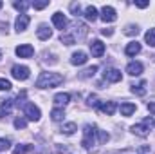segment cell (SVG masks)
I'll use <instances>...</instances> for the list:
<instances>
[{
	"instance_id": "12",
	"label": "cell",
	"mask_w": 155,
	"mask_h": 154,
	"mask_svg": "<svg viewBox=\"0 0 155 154\" xmlns=\"http://www.w3.org/2000/svg\"><path fill=\"white\" fill-rule=\"evenodd\" d=\"M87 53H83V51H76L72 56H71V64L72 65H83V64H87Z\"/></svg>"
},
{
	"instance_id": "41",
	"label": "cell",
	"mask_w": 155,
	"mask_h": 154,
	"mask_svg": "<svg viewBox=\"0 0 155 154\" xmlns=\"http://www.w3.org/2000/svg\"><path fill=\"white\" fill-rule=\"evenodd\" d=\"M153 125H155V121H153Z\"/></svg>"
},
{
	"instance_id": "34",
	"label": "cell",
	"mask_w": 155,
	"mask_h": 154,
	"mask_svg": "<svg viewBox=\"0 0 155 154\" xmlns=\"http://www.w3.org/2000/svg\"><path fill=\"white\" fill-rule=\"evenodd\" d=\"M135 5H137V7H141V9H144V7H148V5H150V2H146V0H137V2H135Z\"/></svg>"
},
{
	"instance_id": "25",
	"label": "cell",
	"mask_w": 155,
	"mask_h": 154,
	"mask_svg": "<svg viewBox=\"0 0 155 154\" xmlns=\"http://www.w3.org/2000/svg\"><path fill=\"white\" fill-rule=\"evenodd\" d=\"M96 71H97V65H92V67H88V69H85L81 75H79V78H90L96 75Z\"/></svg>"
},
{
	"instance_id": "30",
	"label": "cell",
	"mask_w": 155,
	"mask_h": 154,
	"mask_svg": "<svg viewBox=\"0 0 155 154\" xmlns=\"http://www.w3.org/2000/svg\"><path fill=\"white\" fill-rule=\"evenodd\" d=\"M11 82L5 80V78H0V91H11Z\"/></svg>"
},
{
	"instance_id": "3",
	"label": "cell",
	"mask_w": 155,
	"mask_h": 154,
	"mask_svg": "<svg viewBox=\"0 0 155 154\" xmlns=\"http://www.w3.org/2000/svg\"><path fill=\"white\" fill-rule=\"evenodd\" d=\"M24 116L29 120V121H38L41 113H40V109L35 105V103H31V102H25L24 103Z\"/></svg>"
},
{
	"instance_id": "14",
	"label": "cell",
	"mask_w": 155,
	"mask_h": 154,
	"mask_svg": "<svg viewBox=\"0 0 155 154\" xmlns=\"http://www.w3.org/2000/svg\"><path fill=\"white\" fill-rule=\"evenodd\" d=\"M69 102H71V96H69L67 93H58V94L54 96V103H56V107H60V109H63Z\"/></svg>"
},
{
	"instance_id": "23",
	"label": "cell",
	"mask_w": 155,
	"mask_h": 154,
	"mask_svg": "<svg viewBox=\"0 0 155 154\" xmlns=\"http://www.w3.org/2000/svg\"><path fill=\"white\" fill-rule=\"evenodd\" d=\"M144 40H146V44H148V45L155 47V27H152V29H148V31H146Z\"/></svg>"
},
{
	"instance_id": "40",
	"label": "cell",
	"mask_w": 155,
	"mask_h": 154,
	"mask_svg": "<svg viewBox=\"0 0 155 154\" xmlns=\"http://www.w3.org/2000/svg\"><path fill=\"white\" fill-rule=\"evenodd\" d=\"M0 58H2V53H0Z\"/></svg>"
},
{
	"instance_id": "35",
	"label": "cell",
	"mask_w": 155,
	"mask_h": 154,
	"mask_svg": "<svg viewBox=\"0 0 155 154\" xmlns=\"http://www.w3.org/2000/svg\"><path fill=\"white\" fill-rule=\"evenodd\" d=\"M88 105H97V96L96 94H90L88 96Z\"/></svg>"
},
{
	"instance_id": "21",
	"label": "cell",
	"mask_w": 155,
	"mask_h": 154,
	"mask_svg": "<svg viewBox=\"0 0 155 154\" xmlns=\"http://www.w3.org/2000/svg\"><path fill=\"white\" fill-rule=\"evenodd\" d=\"M85 18H87L88 22H94V20L97 18V9H96L94 5H88V7L85 9Z\"/></svg>"
},
{
	"instance_id": "19",
	"label": "cell",
	"mask_w": 155,
	"mask_h": 154,
	"mask_svg": "<svg viewBox=\"0 0 155 154\" xmlns=\"http://www.w3.org/2000/svg\"><path fill=\"white\" fill-rule=\"evenodd\" d=\"M119 111H121V114H123V116H132L134 113H135V105L126 102V103H121Z\"/></svg>"
},
{
	"instance_id": "38",
	"label": "cell",
	"mask_w": 155,
	"mask_h": 154,
	"mask_svg": "<svg viewBox=\"0 0 155 154\" xmlns=\"http://www.w3.org/2000/svg\"><path fill=\"white\" fill-rule=\"evenodd\" d=\"M148 111H150L152 114H155V102H150V103H148Z\"/></svg>"
},
{
	"instance_id": "28",
	"label": "cell",
	"mask_w": 155,
	"mask_h": 154,
	"mask_svg": "<svg viewBox=\"0 0 155 154\" xmlns=\"http://www.w3.org/2000/svg\"><path fill=\"white\" fill-rule=\"evenodd\" d=\"M61 44H65V45H72L74 42H76V38L72 37V35H61Z\"/></svg>"
},
{
	"instance_id": "1",
	"label": "cell",
	"mask_w": 155,
	"mask_h": 154,
	"mask_svg": "<svg viewBox=\"0 0 155 154\" xmlns=\"http://www.w3.org/2000/svg\"><path fill=\"white\" fill-rule=\"evenodd\" d=\"M60 83H63V76L60 73H41L36 80V87H40V89L58 87Z\"/></svg>"
},
{
	"instance_id": "11",
	"label": "cell",
	"mask_w": 155,
	"mask_h": 154,
	"mask_svg": "<svg viewBox=\"0 0 155 154\" xmlns=\"http://www.w3.org/2000/svg\"><path fill=\"white\" fill-rule=\"evenodd\" d=\"M126 73H128L130 76H139V75H143V64H141V62H130V64L126 65Z\"/></svg>"
},
{
	"instance_id": "39",
	"label": "cell",
	"mask_w": 155,
	"mask_h": 154,
	"mask_svg": "<svg viewBox=\"0 0 155 154\" xmlns=\"http://www.w3.org/2000/svg\"><path fill=\"white\" fill-rule=\"evenodd\" d=\"M2 5H4V4H2V2H0V9H2Z\"/></svg>"
},
{
	"instance_id": "33",
	"label": "cell",
	"mask_w": 155,
	"mask_h": 154,
	"mask_svg": "<svg viewBox=\"0 0 155 154\" xmlns=\"http://www.w3.org/2000/svg\"><path fill=\"white\" fill-rule=\"evenodd\" d=\"M49 5V0H41V2H33V7L35 9H43Z\"/></svg>"
},
{
	"instance_id": "31",
	"label": "cell",
	"mask_w": 155,
	"mask_h": 154,
	"mask_svg": "<svg viewBox=\"0 0 155 154\" xmlns=\"http://www.w3.org/2000/svg\"><path fill=\"white\" fill-rule=\"evenodd\" d=\"M11 147V142L7 140V138H0V152H4V151H7Z\"/></svg>"
},
{
	"instance_id": "18",
	"label": "cell",
	"mask_w": 155,
	"mask_h": 154,
	"mask_svg": "<svg viewBox=\"0 0 155 154\" xmlns=\"http://www.w3.org/2000/svg\"><path fill=\"white\" fill-rule=\"evenodd\" d=\"M11 109H13V100H2V103H0V118L7 116L11 113Z\"/></svg>"
},
{
	"instance_id": "6",
	"label": "cell",
	"mask_w": 155,
	"mask_h": 154,
	"mask_svg": "<svg viewBox=\"0 0 155 154\" xmlns=\"http://www.w3.org/2000/svg\"><path fill=\"white\" fill-rule=\"evenodd\" d=\"M15 53H16L20 58H31V56L35 54V47H33L31 44H22V45H18V47L15 49Z\"/></svg>"
},
{
	"instance_id": "32",
	"label": "cell",
	"mask_w": 155,
	"mask_h": 154,
	"mask_svg": "<svg viewBox=\"0 0 155 154\" xmlns=\"http://www.w3.org/2000/svg\"><path fill=\"white\" fill-rule=\"evenodd\" d=\"M25 125H27V120H24V118H16L15 120V127L16 129H25Z\"/></svg>"
},
{
	"instance_id": "17",
	"label": "cell",
	"mask_w": 155,
	"mask_h": 154,
	"mask_svg": "<svg viewBox=\"0 0 155 154\" xmlns=\"http://www.w3.org/2000/svg\"><path fill=\"white\" fill-rule=\"evenodd\" d=\"M124 53H126L128 56H135V54H139V53H141V44H139V42H130V44L126 45Z\"/></svg>"
},
{
	"instance_id": "27",
	"label": "cell",
	"mask_w": 155,
	"mask_h": 154,
	"mask_svg": "<svg viewBox=\"0 0 155 154\" xmlns=\"http://www.w3.org/2000/svg\"><path fill=\"white\" fill-rule=\"evenodd\" d=\"M13 5H15L18 11H22V13H24V11H25L31 4H29V2H18V0H15V2H13Z\"/></svg>"
},
{
	"instance_id": "4",
	"label": "cell",
	"mask_w": 155,
	"mask_h": 154,
	"mask_svg": "<svg viewBox=\"0 0 155 154\" xmlns=\"http://www.w3.org/2000/svg\"><path fill=\"white\" fill-rule=\"evenodd\" d=\"M29 67H25V65H13V69H11V75L13 78H16V80H27L29 78Z\"/></svg>"
},
{
	"instance_id": "36",
	"label": "cell",
	"mask_w": 155,
	"mask_h": 154,
	"mask_svg": "<svg viewBox=\"0 0 155 154\" xmlns=\"http://www.w3.org/2000/svg\"><path fill=\"white\" fill-rule=\"evenodd\" d=\"M71 9H72V13H74V15H79V4H76V2H74V4H71Z\"/></svg>"
},
{
	"instance_id": "2",
	"label": "cell",
	"mask_w": 155,
	"mask_h": 154,
	"mask_svg": "<svg viewBox=\"0 0 155 154\" xmlns=\"http://www.w3.org/2000/svg\"><path fill=\"white\" fill-rule=\"evenodd\" d=\"M97 132H99V129L96 127V125H85L83 127V140H81V145L85 147V149H90L92 145H96V136H97Z\"/></svg>"
},
{
	"instance_id": "26",
	"label": "cell",
	"mask_w": 155,
	"mask_h": 154,
	"mask_svg": "<svg viewBox=\"0 0 155 154\" xmlns=\"http://www.w3.org/2000/svg\"><path fill=\"white\" fill-rule=\"evenodd\" d=\"M31 149H33L31 145H16V149H15L13 154H27Z\"/></svg>"
},
{
	"instance_id": "9",
	"label": "cell",
	"mask_w": 155,
	"mask_h": 154,
	"mask_svg": "<svg viewBox=\"0 0 155 154\" xmlns=\"http://www.w3.org/2000/svg\"><path fill=\"white\" fill-rule=\"evenodd\" d=\"M52 24H54L58 29H61V31H63V29L69 26V22H67V16H65L63 13H60V11L52 15Z\"/></svg>"
},
{
	"instance_id": "20",
	"label": "cell",
	"mask_w": 155,
	"mask_h": 154,
	"mask_svg": "<svg viewBox=\"0 0 155 154\" xmlns=\"http://www.w3.org/2000/svg\"><path fill=\"white\" fill-rule=\"evenodd\" d=\"M76 131H78V125L74 121H67V123L61 125V132H63V134H69V136H71V134H74Z\"/></svg>"
},
{
	"instance_id": "15",
	"label": "cell",
	"mask_w": 155,
	"mask_h": 154,
	"mask_svg": "<svg viewBox=\"0 0 155 154\" xmlns=\"http://www.w3.org/2000/svg\"><path fill=\"white\" fill-rule=\"evenodd\" d=\"M116 109L117 107H116L114 102H101V103H99V111L105 113L107 116H112L114 113H116Z\"/></svg>"
},
{
	"instance_id": "37",
	"label": "cell",
	"mask_w": 155,
	"mask_h": 154,
	"mask_svg": "<svg viewBox=\"0 0 155 154\" xmlns=\"http://www.w3.org/2000/svg\"><path fill=\"white\" fill-rule=\"evenodd\" d=\"M101 35H105V37H112V35H114V31H112V29H103V31H101Z\"/></svg>"
},
{
	"instance_id": "7",
	"label": "cell",
	"mask_w": 155,
	"mask_h": 154,
	"mask_svg": "<svg viewBox=\"0 0 155 154\" xmlns=\"http://www.w3.org/2000/svg\"><path fill=\"white\" fill-rule=\"evenodd\" d=\"M29 22H31V18L25 15V13H22V15H18V18H16V22H15V27H16V31L18 33H24L25 29H27V26H29Z\"/></svg>"
},
{
	"instance_id": "5",
	"label": "cell",
	"mask_w": 155,
	"mask_h": 154,
	"mask_svg": "<svg viewBox=\"0 0 155 154\" xmlns=\"http://www.w3.org/2000/svg\"><path fill=\"white\" fill-rule=\"evenodd\" d=\"M101 20L105 22V24H110V22H116L117 20V13L114 7H110V5H105L103 9H101Z\"/></svg>"
},
{
	"instance_id": "22",
	"label": "cell",
	"mask_w": 155,
	"mask_h": 154,
	"mask_svg": "<svg viewBox=\"0 0 155 154\" xmlns=\"http://www.w3.org/2000/svg\"><path fill=\"white\" fill-rule=\"evenodd\" d=\"M132 93L137 94V96H143V94L146 93V82H141V83H137V85H132Z\"/></svg>"
},
{
	"instance_id": "13",
	"label": "cell",
	"mask_w": 155,
	"mask_h": 154,
	"mask_svg": "<svg viewBox=\"0 0 155 154\" xmlns=\"http://www.w3.org/2000/svg\"><path fill=\"white\" fill-rule=\"evenodd\" d=\"M105 80L107 82H121V78H123V75H121V71L119 69H108V71H105Z\"/></svg>"
},
{
	"instance_id": "8",
	"label": "cell",
	"mask_w": 155,
	"mask_h": 154,
	"mask_svg": "<svg viewBox=\"0 0 155 154\" xmlns=\"http://www.w3.org/2000/svg\"><path fill=\"white\" fill-rule=\"evenodd\" d=\"M132 132L137 134V136H148L150 134V125H148V120L143 121V123H137V125H132Z\"/></svg>"
},
{
	"instance_id": "10",
	"label": "cell",
	"mask_w": 155,
	"mask_h": 154,
	"mask_svg": "<svg viewBox=\"0 0 155 154\" xmlns=\"http://www.w3.org/2000/svg\"><path fill=\"white\" fill-rule=\"evenodd\" d=\"M90 53H92V56H96V58L103 56V53H105V44H103L101 40H94V42L90 44Z\"/></svg>"
},
{
	"instance_id": "16",
	"label": "cell",
	"mask_w": 155,
	"mask_h": 154,
	"mask_svg": "<svg viewBox=\"0 0 155 154\" xmlns=\"http://www.w3.org/2000/svg\"><path fill=\"white\" fill-rule=\"evenodd\" d=\"M36 35H38L40 40H49L52 37V31L49 29V26H45V24H41L38 29H36Z\"/></svg>"
},
{
	"instance_id": "24",
	"label": "cell",
	"mask_w": 155,
	"mask_h": 154,
	"mask_svg": "<svg viewBox=\"0 0 155 154\" xmlns=\"http://www.w3.org/2000/svg\"><path fill=\"white\" fill-rule=\"evenodd\" d=\"M63 116H65V113H63V109H60V107H56V109L51 111V118H52V121H60V120H63Z\"/></svg>"
},
{
	"instance_id": "29",
	"label": "cell",
	"mask_w": 155,
	"mask_h": 154,
	"mask_svg": "<svg viewBox=\"0 0 155 154\" xmlns=\"http://www.w3.org/2000/svg\"><path fill=\"white\" fill-rule=\"evenodd\" d=\"M124 35H128V37H132V35H139V27L137 26H128L126 29H124Z\"/></svg>"
}]
</instances>
